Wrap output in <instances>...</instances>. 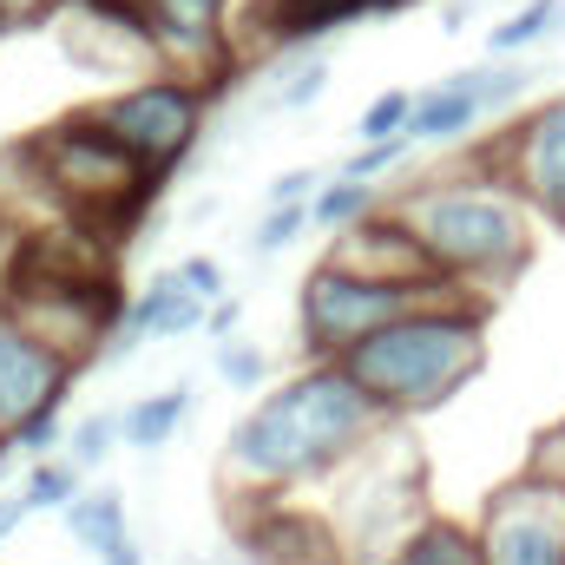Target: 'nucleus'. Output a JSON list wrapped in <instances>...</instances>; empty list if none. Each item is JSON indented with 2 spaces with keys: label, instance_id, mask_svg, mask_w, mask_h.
<instances>
[{
  "label": "nucleus",
  "instance_id": "1",
  "mask_svg": "<svg viewBox=\"0 0 565 565\" xmlns=\"http://www.w3.org/2000/svg\"><path fill=\"white\" fill-rule=\"evenodd\" d=\"M382 427V408L349 382L342 362H309L296 375L270 382L250 415L231 422L224 440V487L237 507L250 500H289L302 487L335 480Z\"/></svg>",
  "mask_w": 565,
  "mask_h": 565
},
{
  "label": "nucleus",
  "instance_id": "2",
  "mask_svg": "<svg viewBox=\"0 0 565 565\" xmlns=\"http://www.w3.org/2000/svg\"><path fill=\"white\" fill-rule=\"evenodd\" d=\"M395 217L422 237L434 277L454 296H480L493 302L507 282L526 277L533 244H540V217L533 204L493 171V164H454L434 171L422 184H408L402 198H388Z\"/></svg>",
  "mask_w": 565,
  "mask_h": 565
},
{
  "label": "nucleus",
  "instance_id": "3",
  "mask_svg": "<svg viewBox=\"0 0 565 565\" xmlns=\"http://www.w3.org/2000/svg\"><path fill=\"white\" fill-rule=\"evenodd\" d=\"M487 316H493V302H480V296H454V289L427 296L422 309H408L402 322H388L382 335L349 349L342 369L382 408V422H422L487 369Z\"/></svg>",
  "mask_w": 565,
  "mask_h": 565
},
{
  "label": "nucleus",
  "instance_id": "4",
  "mask_svg": "<svg viewBox=\"0 0 565 565\" xmlns=\"http://www.w3.org/2000/svg\"><path fill=\"white\" fill-rule=\"evenodd\" d=\"M20 151H26L40 191H46L73 224H86V231L139 217V204L151 198V184H158V178H151V171H145L139 158L113 139L93 113L53 119L40 139L20 145Z\"/></svg>",
  "mask_w": 565,
  "mask_h": 565
},
{
  "label": "nucleus",
  "instance_id": "5",
  "mask_svg": "<svg viewBox=\"0 0 565 565\" xmlns=\"http://www.w3.org/2000/svg\"><path fill=\"white\" fill-rule=\"evenodd\" d=\"M434 289H402V282H375L335 257H322L302 289H296V342L309 362H342L349 349H362L369 335H382L388 322H402L408 309H422ZM447 296V289H440Z\"/></svg>",
  "mask_w": 565,
  "mask_h": 565
},
{
  "label": "nucleus",
  "instance_id": "6",
  "mask_svg": "<svg viewBox=\"0 0 565 565\" xmlns=\"http://www.w3.org/2000/svg\"><path fill=\"white\" fill-rule=\"evenodd\" d=\"M93 119L126 145L151 178H164L171 164H184V151L204 132V119H211V86L191 79V73H139V79H126L113 99H99Z\"/></svg>",
  "mask_w": 565,
  "mask_h": 565
},
{
  "label": "nucleus",
  "instance_id": "7",
  "mask_svg": "<svg viewBox=\"0 0 565 565\" xmlns=\"http://www.w3.org/2000/svg\"><path fill=\"white\" fill-rule=\"evenodd\" d=\"M487 565H565V480L526 467L500 480L473 520Z\"/></svg>",
  "mask_w": 565,
  "mask_h": 565
},
{
  "label": "nucleus",
  "instance_id": "8",
  "mask_svg": "<svg viewBox=\"0 0 565 565\" xmlns=\"http://www.w3.org/2000/svg\"><path fill=\"white\" fill-rule=\"evenodd\" d=\"M480 164H493L533 204V217L565 237V93L526 106L500 139L480 151Z\"/></svg>",
  "mask_w": 565,
  "mask_h": 565
},
{
  "label": "nucleus",
  "instance_id": "9",
  "mask_svg": "<svg viewBox=\"0 0 565 565\" xmlns=\"http://www.w3.org/2000/svg\"><path fill=\"white\" fill-rule=\"evenodd\" d=\"M533 66L526 60H487L467 73H447L415 93V119H408V145H454L467 139L487 113H507L520 93H533Z\"/></svg>",
  "mask_w": 565,
  "mask_h": 565
},
{
  "label": "nucleus",
  "instance_id": "10",
  "mask_svg": "<svg viewBox=\"0 0 565 565\" xmlns=\"http://www.w3.org/2000/svg\"><path fill=\"white\" fill-rule=\"evenodd\" d=\"M73 375H79V369H73L40 329H26V322L0 302V434H13L26 415L60 408L66 388H73Z\"/></svg>",
  "mask_w": 565,
  "mask_h": 565
},
{
  "label": "nucleus",
  "instance_id": "11",
  "mask_svg": "<svg viewBox=\"0 0 565 565\" xmlns=\"http://www.w3.org/2000/svg\"><path fill=\"white\" fill-rule=\"evenodd\" d=\"M329 257L335 264H349V270H362V277L375 282H402V289H447V282L434 277V264H427L422 237L395 217V204H382V211H369L355 231H342L335 244H329Z\"/></svg>",
  "mask_w": 565,
  "mask_h": 565
},
{
  "label": "nucleus",
  "instance_id": "12",
  "mask_svg": "<svg viewBox=\"0 0 565 565\" xmlns=\"http://www.w3.org/2000/svg\"><path fill=\"white\" fill-rule=\"evenodd\" d=\"M204 316H211V302H204L191 282L178 277V270H158V277L145 282L132 302H126V322H119V335H113L106 362L132 355V349H145V342H178V335H198V329H204Z\"/></svg>",
  "mask_w": 565,
  "mask_h": 565
},
{
  "label": "nucleus",
  "instance_id": "13",
  "mask_svg": "<svg viewBox=\"0 0 565 565\" xmlns=\"http://www.w3.org/2000/svg\"><path fill=\"white\" fill-rule=\"evenodd\" d=\"M66 533H73L79 553H93L99 565H145V546L132 533V513H126L119 487H86L66 507Z\"/></svg>",
  "mask_w": 565,
  "mask_h": 565
},
{
  "label": "nucleus",
  "instance_id": "14",
  "mask_svg": "<svg viewBox=\"0 0 565 565\" xmlns=\"http://www.w3.org/2000/svg\"><path fill=\"white\" fill-rule=\"evenodd\" d=\"M145 13H151V40H158V53H198V60H211L224 40V13H231V0H145Z\"/></svg>",
  "mask_w": 565,
  "mask_h": 565
},
{
  "label": "nucleus",
  "instance_id": "15",
  "mask_svg": "<svg viewBox=\"0 0 565 565\" xmlns=\"http://www.w3.org/2000/svg\"><path fill=\"white\" fill-rule=\"evenodd\" d=\"M388 565H487L480 553V533L467 520H447V513H427L422 526L395 546Z\"/></svg>",
  "mask_w": 565,
  "mask_h": 565
},
{
  "label": "nucleus",
  "instance_id": "16",
  "mask_svg": "<svg viewBox=\"0 0 565 565\" xmlns=\"http://www.w3.org/2000/svg\"><path fill=\"white\" fill-rule=\"evenodd\" d=\"M388 198H382V184H362V178H342V171H329L322 178V191L309 198V231H322L329 244L342 237V231H355L369 211H382Z\"/></svg>",
  "mask_w": 565,
  "mask_h": 565
},
{
  "label": "nucleus",
  "instance_id": "17",
  "mask_svg": "<svg viewBox=\"0 0 565 565\" xmlns=\"http://www.w3.org/2000/svg\"><path fill=\"white\" fill-rule=\"evenodd\" d=\"M184 415H191V388H158V395H139L132 408H119V434H126V447L158 454L178 440Z\"/></svg>",
  "mask_w": 565,
  "mask_h": 565
},
{
  "label": "nucleus",
  "instance_id": "18",
  "mask_svg": "<svg viewBox=\"0 0 565 565\" xmlns=\"http://www.w3.org/2000/svg\"><path fill=\"white\" fill-rule=\"evenodd\" d=\"M559 26H565V0H526L520 13H507V20L487 33V60H520L526 46L553 40Z\"/></svg>",
  "mask_w": 565,
  "mask_h": 565
},
{
  "label": "nucleus",
  "instance_id": "19",
  "mask_svg": "<svg viewBox=\"0 0 565 565\" xmlns=\"http://www.w3.org/2000/svg\"><path fill=\"white\" fill-rule=\"evenodd\" d=\"M79 493H86V473H79L66 454H53V460H33V467H26V480H20V500H26V513H66Z\"/></svg>",
  "mask_w": 565,
  "mask_h": 565
},
{
  "label": "nucleus",
  "instance_id": "20",
  "mask_svg": "<svg viewBox=\"0 0 565 565\" xmlns=\"http://www.w3.org/2000/svg\"><path fill=\"white\" fill-rule=\"evenodd\" d=\"M322 86H329V53H296V60H282V73L270 79L264 113H302V106L322 99Z\"/></svg>",
  "mask_w": 565,
  "mask_h": 565
},
{
  "label": "nucleus",
  "instance_id": "21",
  "mask_svg": "<svg viewBox=\"0 0 565 565\" xmlns=\"http://www.w3.org/2000/svg\"><path fill=\"white\" fill-rule=\"evenodd\" d=\"M408 119H415V93H408V86H388V93H375V99L362 106V119H355V139H362V145L408 139Z\"/></svg>",
  "mask_w": 565,
  "mask_h": 565
},
{
  "label": "nucleus",
  "instance_id": "22",
  "mask_svg": "<svg viewBox=\"0 0 565 565\" xmlns=\"http://www.w3.org/2000/svg\"><path fill=\"white\" fill-rule=\"evenodd\" d=\"M113 447H126V434H119V415H86V422L66 434V460L86 473V467H106L113 460Z\"/></svg>",
  "mask_w": 565,
  "mask_h": 565
},
{
  "label": "nucleus",
  "instance_id": "23",
  "mask_svg": "<svg viewBox=\"0 0 565 565\" xmlns=\"http://www.w3.org/2000/svg\"><path fill=\"white\" fill-rule=\"evenodd\" d=\"M66 434H73L66 415H60V408H46V415H26V422L13 427V434H0V440H7L20 460H53V454H66Z\"/></svg>",
  "mask_w": 565,
  "mask_h": 565
},
{
  "label": "nucleus",
  "instance_id": "24",
  "mask_svg": "<svg viewBox=\"0 0 565 565\" xmlns=\"http://www.w3.org/2000/svg\"><path fill=\"white\" fill-rule=\"evenodd\" d=\"M217 382L237 388V395H257V388L270 382V355H264L257 342H224V349H217Z\"/></svg>",
  "mask_w": 565,
  "mask_h": 565
},
{
  "label": "nucleus",
  "instance_id": "25",
  "mask_svg": "<svg viewBox=\"0 0 565 565\" xmlns=\"http://www.w3.org/2000/svg\"><path fill=\"white\" fill-rule=\"evenodd\" d=\"M302 231H309V204H264V217L250 231V250L257 257H277L282 244H296Z\"/></svg>",
  "mask_w": 565,
  "mask_h": 565
},
{
  "label": "nucleus",
  "instance_id": "26",
  "mask_svg": "<svg viewBox=\"0 0 565 565\" xmlns=\"http://www.w3.org/2000/svg\"><path fill=\"white\" fill-rule=\"evenodd\" d=\"M408 151H415L408 139H382V145H362V151H349L335 171H342V178H362V184H382L388 171H402V164H408Z\"/></svg>",
  "mask_w": 565,
  "mask_h": 565
},
{
  "label": "nucleus",
  "instance_id": "27",
  "mask_svg": "<svg viewBox=\"0 0 565 565\" xmlns=\"http://www.w3.org/2000/svg\"><path fill=\"white\" fill-rule=\"evenodd\" d=\"M20 257H26V224L0 204V296H7V282H13V270H20Z\"/></svg>",
  "mask_w": 565,
  "mask_h": 565
},
{
  "label": "nucleus",
  "instance_id": "28",
  "mask_svg": "<svg viewBox=\"0 0 565 565\" xmlns=\"http://www.w3.org/2000/svg\"><path fill=\"white\" fill-rule=\"evenodd\" d=\"M322 178H329V171H316V164H296V171H282L277 184H270V204H309V198L322 191Z\"/></svg>",
  "mask_w": 565,
  "mask_h": 565
},
{
  "label": "nucleus",
  "instance_id": "29",
  "mask_svg": "<svg viewBox=\"0 0 565 565\" xmlns=\"http://www.w3.org/2000/svg\"><path fill=\"white\" fill-rule=\"evenodd\" d=\"M178 277L191 282L204 302H224V296H231V289H224V264H217V257H184V264H178Z\"/></svg>",
  "mask_w": 565,
  "mask_h": 565
},
{
  "label": "nucleus",
  "instance_id": "30",
  "mask_svg": "<svg viewBox=\"0 0 565 565\" xmlns=\"http://www.w3.org/2000/svg\"><path fill=\"white\" fill-rule=\"evenodd\" d=\"M237 322H244V302H237V296H224V302H211V316H204V335L224 349V342H237Z\"/></svg>",
  "mask_w": 565,
  "mask_h": 565
},
{
  "label": "nucleus",
  "instance_id": "31",
  "mask_svg": "<svg viewBox=\"0 0 565 565\" xmlns=\"http://www.w3.org/2000/svg\"><path fill=\"white\" fill-rule=\"evenodd\" d=\"M20 520H33V513H26V500H20V487H13V493H0V546L20 533Z\"/></svg>",
  "mask_w": 565,
  "mask_h": 565
},
{
  "label": "nucleus",
  "instance_id": "32",
  "mask_svg": "<svg viewBox=\"0 0 565 565\" xmlns=\"http://www.w3.org/2000/svg\"><path fill=\"white\" fill-rule=\"evenodd\" d=\"M46 7H60V0H0V26H20V20H40Z\"/></svg>",
  "mask_w": 565,
  "mask_h": 565
}]
</instances>
